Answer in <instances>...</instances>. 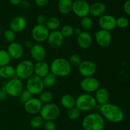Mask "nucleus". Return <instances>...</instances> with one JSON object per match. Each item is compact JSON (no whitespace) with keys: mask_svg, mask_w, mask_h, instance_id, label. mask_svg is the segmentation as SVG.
<instances>
[{"mask_svg":"<svg viewBox=\"0 0 130 130\" xmlns=\"http://www.w3.org/2000/svg\"><path fill=\"white\" fill-rule=\"evenodd\" d=\"M60 114V109L59 106L53 103H48L43 105L39 115L42 117L44 121H55Z\"/></svg>","mask_w":130,"mask_h":130,"instance_id":"423d86ee","label":"nucleus"},{"mask_svg":"<svg viewBox=\"0 0 130 130\" xmlns=\"http://www.w3.org/2000/svg\"><path fill=\"white\" fill-rule=\"evenodd\" d=\"M95 93V95L94 96L97 104L102 105L109 102L110 95L108 90L105 88H99Z\"/></svg>","mask_w":130,"mask_h":130,"instance_id":"5701e85b","label":"nucleus"},{"mask_svg":"<svg viewBox=\"0 0 130 130\" xmlns=\"http://www.w3.org/2000/svg\"><path fill=\"white\" fill-rule=\"evenodd\" d=\"M82 127L84 130H104L105 127V119L100 113H90L83 119Z\"/></svg>","mask_w":130,"mask_h":130,"instance_id":"7ed1b4c3","label":"nucleus"},{"mask_svg":"<svg viewBox=\"0 0 130 130\" xmlns=\"http://www.w3.org/2000/svg\"><path fill=\"white\" fill-rule=\"evenodd\" d=\"M32 95L26 90V89H24L21 92V93L19 95V100H20V102L22 103V104H25L27 101L30 99L32 98Z\"/></svg>","mask_w":130,"mask_h":130,"instance_id":"4c0bfd02","label":"nucleus"},{"mask_svg":"<svg viewBox=\"0 0 130 130\" xmlns=\"http://www.w3.org/2000/svg\"><path fill=\"white\" fill-rule=\"evenodd\" d=\"M100 114L105 120L110 123H119L123 121L124 114L123 110L118 105L111 103H107L100 105Z\"/></svg>","mask_w":130,"mask_h":130,"instance_id":"f257e3e1","label":"nucleus"},{"mask_svg":"<svg viewBox=\"0 0 130 130\" xmlns=\"http://www.w3.org/2000/svg\"><path fill=\"white\" fill-rule=\"evenodd\" d=\"M60 31L64 38H70L74 34V28L72 25L66 24L61 28Z\"/></svg>","mask_w":130,"mask_h":130,"instance_id":"2f4dec72","label":"nucleus"},{"mask_svg":"<svg viewBox=\"0 0 130 130\" xmlns=\"http://www.w3.org/2000/svg\"><path fill=\"white\" fill-rule=\"evenodd\" d=\"M3 88L8 96H10L11 97L19 96L22 91L24 90L22 81L17 77H13L9 79Z\"/></svg>","mask_w":130,"mask_h":130,"instance_id":"6e6552de","label":"nucleus"},{"mask_svg":"<svg viewBox=\"0 0 130 130\" xmlns=\"http://www.w3.org/2000/svg\"><path fill=\"white\" fill-rule=\"evenodd\" d=\"M95 96L90 93L80 94L76 99V107L81 112H88L93 110L96 106Z\"/></svg>","mask_w":130,"mask_h":130,"instance_id":"20e7f679","label":"nucleus"},{"mask_svg":"<svg viewBox=\"0 0 130 130\" xmlns=\"http://www.w3.org/2000/svg\"><path fill=\"white\" fill-rule=\"evenodd\" d=\"M39 99L43 104H48L51 103L53 100V95L52 92L49 91H43L39 95Z\"/></svg>","mask_w":130,"mask_h":130,"instance_id":"473e14b6","label":"nucleus"},{"mask_svg":"<svg viewBox=\"0 0 130 130\" xmlns=\"http://www.w3.org/2000/svg\"><path fill=\"white\" fill-rule=\"evenodd\" d=\"M50 72L57 77H63L69 76L72 72V66L68 60L62 57L56 58L50 65Z\"/></svg>","mask_w":130,"mask_h":130,"instance_id":"f03ea898","label":"nucleus"},{"mask_svg":"<svg viewBox=\"0 0 130 130\" xmlns=\"http://www.w3.org/2000/svg\"><path fill=\"white\" fill-rule=\"evenodd\" d=\"M106 11V6L102 2L97 1L90 5V14L93 17H100Z\"/></svg>","mask_w":130,"mask_h":130,"instance_id":"4be33fe9","label":"nucleus"},{"mask_svg":"<svg viewBox=\"0 0 130 130\" xmlns=\"http://www.w3.org/2000/svg\"><path fill=\"white\" fill-rule=\"evenodd\" d=\"M43 78L33 74L26 80V90L32 95H40L44 91Z\"/></svg>","mask_w":130,"mask_h":130,"instance_id":"0eeeda50","label":"nucleus"},{"mask_svg":"<svg viewBox=\"0 0 130 130\" xmlns=\"http://www.w3.org/2000/svg\"><path fill=\"white\" fill-rule=\"evenodd\" d=\"M36 5L39 7L46 6L50 2V0H34Z\"/></svg>","mask_w":130,"mask_h":130,"instance_id":"a19ab883","label":"nucleus"},{"mask_svg":"<svg viewBox=\"0 0 130 130\" xmlns=\"http://www.w3.org/2000/svg\"><path fill=\"white\" fill-rule=\"evenodd\" d=\"M123 9L126 13L130 16V0H127L125 1L123 5Z\"/></svg>","mask_w":130,"mask_h":130,"instance_id":"79ce46f5","label":"nucleus"},{"mask_svg":"<svg viewBox=\"0 0 130 130\" xmlns=\"http://www.w3.org/2000/svg\"><path fill=\"white\" fill-rule=\"evenodd\" d=\"M98 25L100 29L110 32L116 27V19L109 14H104L99 18Z\"/></svg>","mask_w":130,"mask_h":130,"instance_id":"ddd939ff","label":"nucleus"},{"mask_svg":"<svg viewBox=\"0 0 130 130\" xmlns=\"http://www.w3.org/2000/svg\"><path fill=\"white\" fill-rule=\"evenodd\" d=\"M57 76H55L52 72H50L46 76H44L43 78L44 88H50L54 86L56 84V82H57Z\"/></svg>","mask_w":130,"mask_h":130,"instance_id":"cd10ccee","label":"nucleus"},{"mask_svg":"<svg viewBox=\"0 0 130 130\" xmlns=\"http://www.w3.org/2000/svg\"><path fill=\"white\" fill-rule=\"evenodd\" d=\"M64 39L60 31L58 30L51 31L46 41L48 45L52 49L57 50L60 48L63 44Z\"/></svg>","mask_w":130,"mask_h":130,"instance_id":"dca6fc26","label":"nucleus"},{"mask_svg":"<svg viewBox=\"0 0 130 130\" xmlns=\"http://www.w3.org/2000/svg\"><path fill=\"white\" fill-rule=\"evenodd\" d=\"M34 63L31 60H22L15 67V76L21 80H27L34 74Z\"/></svg>","mask_w":130,"mask_h":130,"instance_id":"39448f33","label":"nucleus"},{"mask_svg":"<svg viewBox=\"0 0 130 130\" xmlns=\"http://www.w3.org/2000/svg\"><path fill=\"white\" fill-rule=\"evenodd\" d=\"M15 76V69L11 65L0 67V77L5 79H10Z\"/></svg>","mask_w":130,"mask_h":130,"instance_id":"a878e982","label":"nucleus"},{"mask_svg":"<svg viewBox=\"0 0 130 130\" xmlns=\"http://www.w3.org/2000/svg\"><path fill=\"white\" fill-rule=\"evenodd\" d=\"M30 54L31 58L36 62L44 61L46 58V51L44 47L40 43L34 44L30 49Z\"/></svg>","mask_w":130,"mask_h":130,"instance_id":"f3484780","label":"nucleus"},{"mask_svg":"<svg viewBox=\"0 0 130 130\" xmlns=\"http://www.w3.org/2000/svg\"><path fill=\"white\" fill-rule=\"evenodd\" d=\"M82 31L83 30H81V29L80 27H76L74 29V34L77 36L79 35Z\"/></svg>","mask_w":130,"mask_h":130,"instance_id":"de8ad7c7","label":"nucleus"},{"mask_svg":"<svg viewBox=\"0 0 130 130\" xmlns=\"http://www.w3.org/2000/svg\"><path fill=\"white\" fill-rule=\"evenodd\" d=\"M3 38L6 42L9 43H11L15 41L16 33H15L10 29H7V30L4 32Z\"/></svg>","mask_w":130,"mask_h":130,"instance_id":"f704fd0d","label":"nucleus"},{"mask_svg":"<svg viewBox=\"0 0 130 130\" xmlns=\"http://www.w3.org/2000/svg\"><path fill=\"white\" fill-rule=\"evenodd\" d=\"M50 32V31L45 25L37 24L32 29L31 36L33 40L37 43H44L47 41Z\"/></svg>","mask_w":130,"mask_h":130,"instance_id":"1a4fd4ad","label":"nucleus"},{"mask_svg":"<svg viewBox=\"0 0 130 130\" xmlns=\"http://www.w3.org/2000/svg\"><path fill=\"white\" fill-rule=\"evenodd\" d=\"M90 5L85 0H76L73 2L72 11L79 18H83L90 15Z\"/></svg>","mask_w":130,"mask_h":130,"instance_id":"f8f14e48","label":"nucleus"},{"mask_svg":"<svg viewBox=\"0 0 130 130\" xmlns=\"http://www.w3.org/2000/svg\"><path fill=\"white\" fill-rule=\"evenodd\" d=\"M45 25L48 28L50 31H54L58 30L60 25V21L57 17H50L47 19Z\"/></svg>","mask_w":130,"mask_h":130,"instance_id":"bb28decb","label":"nucleus"},{"mask_svg":"<svg viewBox=\"0 0 130 130\" xmlns=\"http://www.w3.org/2000/svg\"><path fill=\"white\" fill-rule=\"evenodd\" d=\"M50 72V65L45 61L36 62L34 66V74L43 78Z\"/></svg>","mask_w":130,"mask_h":130,"instance_id":"412c9836","label":"nucleus"},{"mask_svg":"<svg viewBox=\"0 0 130 130\" xmlns=\"http://www.w3.org/2000/svg\"><path fill=\"white\" fill-rule=\"evenodd\" d=\"M80 87L85 93L91 94L100 88V82L93 76L84 77L80 82Z\"/></svg>","mask_w":130,"mask_h":130,"instance_id":"9b49d317","label":"nucleus"},{"mask_svg":"<svg viewBox=\"0 0 130 130\" xmlns=\"http://www.w3.org/2000/svg\"><path fill=\"white\" fill-rule=\"evenodd\" d=\"M1 126H0V130H1Z\"/></svg>","mask_w":130,"mask_h":130,"instance_id":"09e8293b","label":"nucleus"},{"mask_svg":"<svg viewBox=\"0 0 130 130\" xmlns=\"http://www.w3.org/2000/svg\"><path fill=\"white\" fill-rule=\"evenodd\" d=\"M7 96L8 95L6 91H5L4 88H2L0 89V101H2V100H4L5 99H6Z\"/></svg>","mask_w":130,"mask_h":130,"instance_id":"c03bdc74","label":"nucleus"},{"mask_svg":"<svg viewBox=\"0 0 130 130\" xmlns=\"http://www.w3.org/2000/svg\"><path fill=\"white\" fill-rule=\"evenodd\" d=\"M129 20L125 17H121L116 19V27L121 29L126 28L129 25Z\"/></svg>","mask_w":130,"mask_h":130,"instance_id":"c9c22d12","label":"nucleus"},{"mask_svg":"<svg viewBox=\"0 0 130 130\" xmlns=\"http://www.w3.org/2000/svg\"><path fill=\"white\" fill-rule=\"evenodd\" d=\"M33 43L32 41L29 40V39H27L26 41H25L24 43V46H24L25 48H27V49H30V48H32V46H33Z\"/></svg>","mask_w":130,"mask_h":130,"instance_id":"a18cd8bd","label":"nucleus"},{"mask_svg":"<svg viewBox=\"0 0 130 130\" xmlns=\"http://www.w3.org/2000/svg\"><path fill=\"white\" fill-rule=\"evenodd\" d=\"M79 74L83 77H91L95 74L97 71L96 63L90 60H86L81 62L77 67Z\"/></svg>","mask_w":130,"mask_h":130,"instance_id":"9d476101","label":"nucleus"},{"mask_svg":"<svg viewBox=\"0 0 130 130\" xmlns=\"http://www.w3.org/2000/svg\"><path fill=\"white\" fill-rule=\"evenodd\" d=\"M43 105L39 98L32 97L24 104V109L27 113L34 116L39 114Z\"/></svg>","mask_w":130,"mask_h":130,"instance_id":"4468645a","label":"nucleus"},{"mask_svg":"<svg viewBox=\"0 0 130 130\" xmlns=\"http://www.w3.org/2000/svg\"><path fill=\"white\" fill-rule=\"evenodd\" d=\"M46 20V17L44 15H39L37 17L36 22L37 24L39 25H45Z\"/></svg>","mask_w":130,"mask_h":130,"instance_id":"ea45409f","label":"nucleus"},{"mask_svg":"<svg viewBox=\"0 0 130 130\" xmlns=\"http://www.w3.org/2000/svg\"><path fill=\"white\" fill-rule=\"evenodd\" d=\"M60 104L63 108L69 110L76 107V98L71 94H64L60 99Z\"/></svg>","mask_w":130,"mask_h":130,"instance_id":"393cba45","label":"nucleus"},{"mask_svg":"<svg viewBox=\"0 0 130 130\" xmlns=\"http://www.w3.org/2000/svg\"><path fill=\"white\" fill-rule=\"evenodd\" d=\"M20 6L24 10H27L30 7V3L28 0H22Z\"/></svg>","mask_w":130,"mask_h":130,"instance_id":"37998d69","label":"nucleus"},{"mask_svg":"<svg viewBox=\"0 0 130 130\" xmlns=\"http://www.w3.org/2000/svg\"><path fill=\"white\" fill-rule=\"evenodd\" d=\"M44 121L40 115H34L30 121V125L34 129H38L41 128L44 124Z\"/></svg>","mask_w":130,"mask_h":130,"instance_id":"c756f323","label":"nucleus"},{"mask_svg":"<svg viewBox=\"0 0 130 130\" xmlns=\"http://www.w3.org/2000/svg\"><path fill=\"white\" fill-rule=\"evenodd\" d=\"M6 51L11 59L14 60H20L22 58L24 54V48L23 45L16 41L10 43Z\"/></svg>","mask_w":130,"mask_h":130,"instance_id":"a211bd4d","label":"nucleus"},{"mask_svg":"<svg viewBox=\"0 0 130 130\" xmlns=\"http://www.w3.org/2000/svg\"><path fill=\"white\" fill-rule=\"evenodd\" d=\"M72 0H58V10L62 15H68L72 11Z\"/></svg>","mask_w":130,"mask_h":130,"instance_id":"b1692460","label":"nucleus"},{"mask_svg":"<svg viewBox=\"0 0 130 130\" xmlns=\"http://www.w3.org/2000/svg\"><path fill=\"white\" fill-rule=\"evenodd\" d=\"M92 43L93 38L89 32L83 30L79 35L77 36V44L81 49H88L91 47Z\"/></svg>","mask_w":130,"mask_h":130,"instance_id":"6ab92c4d","label":"nucleus"},{"mask_svg":"<svg viewBox=\"0 0 130 130\" xmlns=\"http://www.w3.org/2000/svg\"><path fill=\"white\" fill-rule=\"evenodd\" d=\"M43 126L44 130H56V124L53 121H44Z\"/></svg>","mask_w":130,"mask_h":130,"instance_id":"58836bf2","label":"nucleus"},{"mask_svg":"<svg viewBox=\"0 0 130 130\" xmlns=\"http://www.w3.org/2000/svg\"><path fill=\"white\" fill-rule=\"evenodd\" d=\"M95 38L98 45L102 48L109 47L112 40L110 32L102 29H100L95 33Z\"/></svg>","mask_w":130,"mask_h":130,"instance_id":"2eb2a0df","label":"nucleus"},{"mask_svg":"<svg viewBox=\"0 0 130 130\" xmlns=\"http://www.w3.org/2000/svg\"><path fill=\"white\" fill-rule=\"evenodd\" d=\"M81 112L76 107L69 109L67 111V117L71 120H76L81 116Z\"/></svg>","mask_w":130,"mask_h":130,"instance_id":"72a5a7b5","label":"nucleus"},{"mask_svg":"<svg viewBox=\"0 0 130 130\" xmlns=\"http://www.w3.org/2000/svg\"><path fill=\"white\" fill-rule=\"evenodd\" d=\"M11 60V57L7 51L3 49L0 50V67L10 64Z\"/></svg>","mask_w":130,"mask_h":130,"instance_id":"7c9ffc66","label":"nucleus"},{"mask_svg":"<svg viewBox=\"0 0 130 130\" xmlns=\"http://www.w3.org/2000/svg\"><path fill=\"white\" fill-rule=\"evenodd\" d=\"M69 62L71 63V65L72 66H75V67H78L79 65L82 62V59H81V57L77 54H72L70 56L69 58Z\"/></svg>","mask_w":130,"mask_h":130,"instance_id":"e433bc0d","label":"nucleus"},{"mask_svg":"<svg viewBox=\"0 0 130 130\" xmlns=\"http://www.w3.org/2000/svg\"><path fill=\"white\" fill-rule=\"evenodd\" d=\"M8 1L12 5L17 6V5H20L22 0H8Z\"/></svg>","mask_w":130,"mask_h":130,"instance_id":"49530a36","label":"nucleus"},{"mask_svg":"<svg viewBox=\"0 0 130 130\" xmlns=\"http://www.w3.org/2000/svg\"><path fill=\"white\" fill-rule=\"evenodd\" d=\"M27 27V21L22 16H17L11 19L10 22V29L15 33L24 31Z\"/></svg>","mask_w":130,"mask_h":130,"instance_id":"aec40b11","label":"nucleus"},{"mask_svg":"<svg viewBox=\"0 0 130 130\" xmlns=\"http://www.w3.org/2000/svg\"><path fill=\"white\" fill-rule=\"evenodd\" d=\"M81 27L85 31L89 32L90 30H91L93 27V22L91 18H90L89 16L85 17L82 18L81 20Z\"/></svg>","mask_w":130,"mask_h":130,"instance_id":"c85d7f7f","label":"nucleus"}]
</instances>
